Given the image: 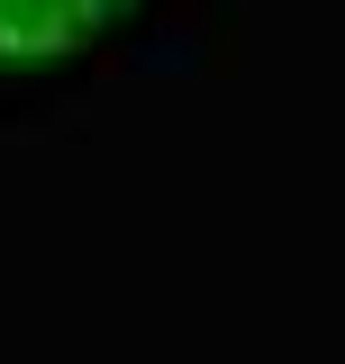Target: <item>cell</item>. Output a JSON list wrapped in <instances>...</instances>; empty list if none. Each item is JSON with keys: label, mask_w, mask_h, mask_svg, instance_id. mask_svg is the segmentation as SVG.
<instances>
[{"label": "cell", "mask_w": 345, "mask_h": 364, "mask_svg": "<svg viewBox=\"0 0 345 364\" xmlns=\"http://www.w3.org/2000/svg\"><path fill=\"white\" fill-rule=\"evenodd\" d=\"M146 0H0V73H55L119 37Z\"/></svg>", "instance_id": "cell-1"}]
</instances>
